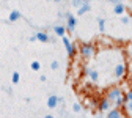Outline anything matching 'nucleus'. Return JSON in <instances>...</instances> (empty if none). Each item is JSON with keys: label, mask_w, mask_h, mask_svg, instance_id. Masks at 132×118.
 I'll return each mask as SVG.
<instances>
[{"label": "nucleus", "mask_w": 132, "mask_h": 118, "mask_svg": "<svg viewBox=\"0 0 132 118\" xmlns=\"http://www.w3.org/2000/svg\"><path fill=\"white\" fill-rule=\"evenodd\" d=\"M79 54H80L82 58L90 60V58L94 55V46L90 44V43H82L80 47H79Z\"/></svg>", "instance_id": "nucleus-1"}, {"label": "nucleus", "mask_w": 132, "mask_h": 118, "mask_svg": "<svg viewBox=\"0 0 132 118\" xmlns=\"http://www.w3.org/2000/svg\"><path fill=\"white\" fill-rule=\"evenodd\" d=\"M123 95V90L120 88V87H112V88H109V91H107V99L110 101V103H115L120 96Z\"/></svg>", "instance_id": "nucleus-2"}, {"label": "nucleus", "mask_w": 132, "mask_h": 118, "mask_svg": "<svg viewBox=\"0 0 132 118\" xmlns=\"http://www.w3.org/2000/svg\"><path fill=\"white\" fill-rule=\"evenodd\" d=\"M63 44H64L66 50H68V57H69V58H74V55H76V52H77V49H76V46L71 43V40L66 38V36H63Z\"/></svg>", "instance_id": "nucleus-3"}, {"label": "nucleus", "mask_w": 132, "mask_h": 118, "mask_svg": "<svg viewBox=\"0 0 132 118\" xmlns=\"http://www.w3.org/2000/svg\"><path fill=\"white\" fill-rule=\"evenodd\" d=\"M124 74H126V65H124V63L117 65V68H115V77H117V79H121Z\"/></svg>", "instance_id": "nucleus-4"}, {"label": "nucleus", "mask_w": 132, "mask_h": 118, "mask_svg": "<svg viewBox=\"0 0 132 118\" xmlns=\"http://www.w3.org/2000/svg\"><path fill=\"white\" fill-rule=\"evenodd\" d=\"M66 19H68V27H66V28H68L69 32H74V28L77 25V19L74 18L72 14H68V18H66Z\"/></svg>", "instance_id": "nucleus-5"}, {"label": "nucleus", "mask_w": 132, "mask_h": 118, "mask_svg": "<svg viewBox=\"0 0 132 118\" xmlns=\"http://www.w3.org/2000/svg\"><path fill=\"white\" fill-rule=\"evenodd\" d=\"M107 118H123V113H121V110H120L118 107H115V109L109 110V115H107Z\"/></svg>", "instance_id": "nucleus-6"}, {"label": "nucleus", "mask_w": 132, "mask_h": 118, "mask_svg": "<svg viewBox=\"0 0 132 118\" xmlns=\"http://www.w3.org/2000/svg\"><path fill=\"white\" fill-rule=\"evenodd\" d=\"M110 101L107 99V98H104L102 101H101V103H99V109H101V110H104V112H109L110 110Z\"/></svg>", "instance_id": "nucleus-7"}, {"label": "nucleus", "mask_w": 132, "mask_h": 118, "mask_svg": "<svg viewBox=\"0 0 132 118\" xmlns=\"http://www.w3.org/2000/svg\"><path fill=\"white\" fill-rule=\"evenodd\" d=\"M57 104H58V96H55V95L49 96V99H47V106L51 107V109H55Z\"/></svg>", "instance_id": "nucleus-8"}, {"label": "nucleus", "mask_w": 132, "mask_h": 118, "mask_svg": "<svg viewBox=\"0 0 132 118\" xmlns=\"http://www.w3.org/2000/svg\"><path fill=\"white\" fill-rule=\"evenodd\" d=\"M124 11H126V6L120 2V3H117L115 5V8H113V13L115 14H118V16H121V14H124Z\"/></svg>", "instance_id": "nucleus-9"}, {"label": "nucleus", "mask_w": 132, "mask_h": 118, "mask_svg": "<svg viewBox=\"0 0 132 118\" xmlns=\"http://www.w3.org/2000/svg\"><path fill=\"white\" fill-rule=\"evenodd\" d=\"M66 30H68V28H64L63 25H57V27L54 28V32H55V35H57V36H61V38L64 36V33H66Z\"/></svg>", "instance_id": "nucleus-10"}, {"label": "nucleus", "mask_w": 132, "mask_h": 118, "mask_svg": "<svg viewBox=\"0 0 132 118\" xmlns=\"http://www.w3.org/2000/svg\"><path fill=\"white\" fill-rule=\"evenodd\" d=\"M36 40L41 41V43H47V41H49V35H46L44 32H38V33H36Z\"/></svg>", "instance_id": "nucleus-11"}, {"label": "nucleus", "mask_w": 132, "mask_h": 118, "mask_svg": "<svg viewBox=\"0 0 132 118\" xmlns=\"http://www.w3.org/2000/svg\"><path fill=\"white\" fill-rule=\"evenodd\" d=\"M19 18H21V13H19V11H11L8 19H10V22H16Z\"/></svg>", "instance_id": "nucleus-12"}, {"label": "nucleus", "mask_w": 132, "mask_h": 118, "mask_svg": "<svg viewBox=\"0 0 132 118\" xmlns=\"http://www.w3.org/2000/svg\"><path fill=\"white\" fill-rule=\"evenodd\" d=\"M85 73L91 77V80H97V79H99L97 73H96V71H93V69H90V68H85Z\"/></svg>", "instance_id": "nucleus-13"}, {"label": "nucleus", "mask_w": 132, "mask_h": 118, "mask_svg": "<svg viewBox=\"0 0 132 118\" xmlns=\"http://www.w3.org/2000/svg\"><path fill=\"white\" fill-rule=\"evenodd\" d=\"M87 11H90V5H88V3H84V5H82V6L79 8L77 14H79V16H82V14H85Z\"/></svg>", "instance_id": "nucleus-14"}, {"label": "nucleus", "mask_w": 132, "mask_h": 118, "mask_svg": "<svg viewBox=\"0 0 132 118\" xmlns=\"http://www.w3.org/2000/svg\"><path fill=\"white\" fill-rule=\"evenodd\" d=\"M30 68H31L33 71H39V69H41V65H39V61H31Z\"/></svg>", "instance_id": "nucleus-15"}, {"label": "nucleus", "mask_w": 132, "mask_h": 118, "mask_svg": "<svg viewBox=\"0 0 132 118\" xmlns=\"http://www.w3.org/2000/svg\"><path fill=\"white\" fill-rule=\"evenodd\" d=\"M19 80H21V74L19 73H13V83H19Z\"/></svg>", "instance_id": "nucleus-16"}, {"label": "nucleus", "mask_w": 132, "mask_h": 118, "mask_svg": "<svg viewBox=\"0 0 132 118\" xmlns=\"http://www.w3.org/2000/svg\"><path fill=\"white\" fill-rule=\"evenodd\" d=\"M99 30H101V32L105 30V21L104 19H99Z\"/></svg>", "instance_id": "nucleus-17"}, {"label": "nucleus", "mask_w": 132, "mask_h": 118, "mask_svg": "<svg viewBox=\"0 0 132 118\" xmlns=\"http://www.w3.org/2000/svg\"><path fill=\"white\" fill-rule=\"evenodd\" d=\"M124 109H126V110H129V112L132 113V101H127L126 106H124Z\"/></svg>", "instance_id": "nucleus-18"}, {"label": "nucleus", "mask_w": 132, "mask_h": 118, "mask_svg": "<svg viewBox=\"0 0 132 118\" xmlns=\"http://www.w3.org/2000/svg\"><path fill=\"white\" fill-rule=\"evenodd\" d=\"M72 5H74V6H79V8H80V6L84 5V3H82V0H72Z\"/></svg>", "instance_id": "nucleus-19"}, {"label": "nucleus", "mask_w": 132, "mask_h": 118, "mask_svg": "<svg viewBox=\"0 0 132 118\" xmlns=\"http://www.w3.org/2000/svg\"><path fill=\"white\" fill-rule=\"evenodd\" d=\"M58 66H60V65H58V61H52L51 68H52V69H58Z\"/></svg>", "instance_id": "nucleus-20"}, {"label": "nucleus", "mask_w": 132, "mask_h": 118, "mask_svg": "<svg viewBox=\"0 0 132 118\" xmlns=\"http://www.w3.org/2000/svg\"><path fill=\"white\" fill-rule=\"evenodd\" d=\"M126 96H127V99H129V101H132V88H130L129 91H126Z\"/></svg>", "instance_id": "nucleus-21"}, {"label": "nucleus", "mask_w": 132, "mask_h": 118, "mask_svg": "<svg viewBox=\"0 0 132 118\" xmlns=\"http://www.w3.org/2000/svg\"><path fill=\"white\" fill-rule=\"evenodd\" d=\"M72 109H74V112H80V104H74Z\"/></svg>", "instance_id": "nucleus-22"}, {"label": "nucleus", "mask_w": 132, "mask_h": 118, "mask_svg": "<svg viewBox=\"0 0 132 118\" xmlns=\"http://www.w3.org/2000/svg\"><path fill=\"white\" fill-rule=\"evenodd\" d=\"M121 22H123V24H127V22H129V18H127V16H123V18H121Z\"/></svg>", "instance_id": "nucleus-23"}, {"label": "nucleus", "mask_w": 132, "mask_h": 118, "mask_svg": "<svg viewBox=\"0 0 132 118\" xmlns=\"http://www.w3.org/2000/svg\"><path fill=\"white\" fill-rule=\"evenodd\" d=\"M110 2H115V3H120L121 0H110Z\"/></svg>", "instance_id": "nucleus-24"}, {"label": "nucleus", "mask_w": 132, "mask_h": 118, "mask_svg": "<svg viewBox=\"0 0 132 118\" xmlns=\"http://www.w3.org/2000/svg\"><path fill=\"white\" fill-rule=\"evenodd\" d=\"M44 118H54V116H52V115H46Z\"/></svg>", "instance_id": "nucleus-25"}, {"label": "nucleus", "mask_w": 132, "mask_h": 118, "mask_svg": "<svg viewBox=\"0 0 132 118\" xmlns=\"http://www.w3.org/2000/svg\"><path fill=\"white\" fill-rule=\"evenodd\" d=\"M129 73H130V76H132V66H130V68H129Z\"/></svg>", "instance_id": "nucleus-26"}, {"label": "nucleus", "mask_w": 132, "mask_h": 118, "mask_svg": "<svg viewBox=\"0 0 132 118\" xmlns=\"http://www.w3.org/2000/svg\"><path fill=\"white\" fill-rule=\"evenodd\" d=\"M47 2H49V0H47Z\"/></svg>", "instance_id": "nucleus-27"}, {"label": "nucleus", "mask_w": 132, "mask_h": 118, "mask_svg": "<svg viewBox=\"0 0 132 118\" xmlns=\"http://www.w3.org/2000/svg\"><path fill=\"white\" fill-rule=\"evenodd\" d=\"M130 85H132V83H130Z\"/></svg>", "instance_id": "nucleus-28"}]
</instances>
